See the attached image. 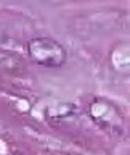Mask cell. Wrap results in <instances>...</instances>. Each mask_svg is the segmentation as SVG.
<instances>
[{"label":"cell","instance_id":"obj_1","mask_svg":"<svg viewBox=\"0 0 130 155\" xmlns=\"http://www.w3.org/2000/svg\"><path fill=\"white\" fill-rule=\"evenodd\" d=\"M27 53L37 65L58 68L66 61V50L60 42L50 37H34L27 42Z\"/></svg>","mask_w":130,"mask_h":155},{"label":"cell","instance_id":"obj_2","mask_svg":"<svg viewBox=\"0 0 130 155\" xmlns=\"http://www.w3.org/2000/svg\"><path fill=\"white\" fill-rule=\"evenodd\" d=\"M90 113L101 128H104L108 131L122 128V116L119 115V111L116 110L113 105L108 104V102H104V100L93 102V105H91V108H90Z\"/></svg>","mask_w":130,"mask_h":155},{"label":"cell","instance_id":"obj_3","mask_svg":"<svg viewBox=\"0 0 130 155\" xmlns=\"http://www.w3.org/2000/svg\"><path fill=\"white\" fill-rule=\"evenodd\" d=\"M23 61L18 55L7 50H0V71L10 73V74H19L23 73Z\"/></svg>","mask_w":130,"mask_h":155}]
</instances>
